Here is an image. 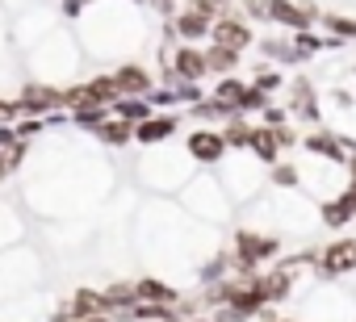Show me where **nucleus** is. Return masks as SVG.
Masks as SVG:
<instances>
[{"label": "nucleus", "instance_id": "nucleus-1", "mask_svg": "<svg viewBox=\"0 0 356 322\" xmlns=\"http://www.w3.org/2000/svg\"><path fill=\"white\" fill-rule=\"evenodd\" d=\"M323 276H343V272H356V239H335L323 247V255L314 260Z\"/></svg>", "mask_w": 356, "mask_h": 322}, {"label": "nucleus", "instance_id": "nucleus-2", "mask_svg": "<svg viewBox=\"0 0 356 322\" xmlns=\"http://www.w3.org/2000/svg\"><path fill=\"white\" fill-rule=\"evenodd\" d=\"M189 155L197 159V164H218V159L227 155L222 130H193L189 134Z\"/></svg>", "mask_w": 356, "mask_h": 322}, {"label": "nucleus", "instance_id": "nucleus-3", "mask_svg": "<svg viewBox=\"0 0 356 322\" xmlns=\"http://www.w3.org/2000/svg\"><path fill=\"white\" fill-rule=\"evenodd\" d=\"M210 38H214V46H227V51H243V46H252V30H248L239 17H222V22H214Z\"/></svg>", "mask_w": 356, "mask_h": 322}, {"label": "nucleus", "instance_id": "nucleus-4", "mask_svg": "<svg viewBox=\"0 0 356 322\" xmlns=\"http://www.w3.org/2000/svg\"><path fill=\"white\" fill-rule=\"evenodd\" d=\"M172 67H176V76L189 80V84H197V80L210 76V67H206V51H197V46H176Z\"/></svg>", "mask_w": 356, "mask_h": 322}, {"label": "nucleus", "instance_id": "nucleus-5", "mask_svg": "<svg viewBox=\"0 0 356 322\" xmlns=\"http://www.w3.org/2000/svg\"><path fill=\"white\" fill-rule=\"evenodd\" d=\"M302 146H306L310 155H323V159H331V164H348L343 138H335V134H327V130H310V134L302 138Z\"/></svg>", "mask_w": 356, "mask_h": 322}, {"label": "nucleus", "instance_id": "nucleus-6", "mask_svg": "<svg viewBox=\"0 0 356 322\" xmlns=\"http://www.w3.org/2000/svg\"><path fill=\"white\" fill-rule=\"evenodd\" d=\"M176 134V117L172 113H155V117H147L143 126H134V142H143V146H159L163 138H172Z\"/></svg>", "mask_w": 356, "mask_h": 322}, {"label": "nucleus", "instance_id": "nucleus-7", "mask_svg": "<svg viewBox=\"0 0 356 322\" xmlns=\"http://www.w3.org/2000/svg\"><path fill=\"white\" fill-rule=\"evenodd\" d=\"M260 293H264V301L268 305H281L289 293H293V272L289 268H273V272H260Z\"/></svg>", "mask_w": 356, "mask_h": 322}, {"label": "nucleus", "instance_id": "nucleus-8", "mask_svg": "<svg viewBox=\"0 0 356 322\" xmlns=\"http://www.w3.org/2000/svg\"><path fill=\"white\" fill-rule=\"evenodd\" d=\"M113 80H118V88H122V96H143V101H147V96L155 92V80H151V76H147L143 67H134V63H126V67H118V76H113Z\"/></svg>", "mask_w": 356, "mask_h": 322}, {"label": "nucleus", "instance_id": "nucleus-9", "mask_svg": "<svg viewBox=\"0 0 356 322\" xmlns=\"http://www.w3.org/2000/svg\"><path fill=\"white\" fill-rule=\"evenodd\" d=\"M67 305H72V318H76V322H88V318H97V314H109L101 289H76V293L67 297Z\"/></svg>", "mask_w": 356, "mask_h": 322}, {"label": "nucleus", "instance_id": "nucleus-10", "mask_svg": "<svg viewBox=\"0 0 356 322\" xmlns=\"http://www.w3.org/2000/svg\"><path fill=\"white\" fill-rule=\"evenodd\" d=\"M281 130H273V126H256V134H252V155L256 159H264V164H281Z\"/></svg>", "mask_w": 356, "mask_h": 322}, {"label": "nucleus", "instance_id": "nucleus-11", "mask_svg": "<svg viewBox=\"0 0 356 322\" xmlns=\"http://www.w3.org/2000/svg\"><path fill=\"white\" fill-rule=\"evenodd\" d=\"M134 297H138V301H163V305H176V301H181V293H176L172 285H163V280H155V276L134 280Z\"/></svg>", "mask_w": 356, "mask_h": 322}, {"label": "nucleus", "instance_id": "nucleus-12", "mask_svg": "<svg viewBox=\"0 0 356 322\" xmlns=\"http://www.w3.org/2000/svg\"><path fill=\"white\" fill-rule=\"evenodd\" d=\"M352 222H356V205L348 201V193H339L335 201H327V205H323V226L343 230V226H352Z\"/></svg>", "mask_w": 356, "mask_h": 322}, {"label": "nucleus", "instance_id": "nucleus-13", "mask_svg": "<svg viewBox=\"0 0 356 322\" xmlns=\"http://www.w3.org/2000/svg\"><path fill=\"white\" fill-rule=\"evenodd\" d=\"M252 134H256V126H252L243 113H235L231 121H222V138H227V146H235V151H252Z\"/></svg>", "mask_w": 356, "mask_h": 322}, {"label": "nucleus", "instance_id": "nucleus-14", "mask_svg": "<svg viewBox=\"0 0 356 322\" xmlns=\"http://www.w3.org/2000/svg\"><path fill=\"white\" fill-rule=\"evenodd\" d=\"M176 30H181V38H185V42H197V38H206L214 26H210V17H206V13L189 9L185 17H176Z\"/></svg>", "mask_w": 356, "mask_h": 322}, {"label": "nucleus", "instance_id": "nucleus-15", "mask_svg": "<svg viewBox=\"0 0 356 322\" xmlns=\"http://www.w3.org/2000/svg\"><path fill=\"white\" fill-rule=\"evenodd\" d=\"M97 138H101L105 146H126V142H134V126L122 121V117H109V121L97 130Z\"/></svg>", "mask_w": 356, "mask_h": 322}, {"label": "nucleus", "instance_id": "nucleus-16", "mask_svg": "<svg viewBox=\"0 0 356 322\" xmlns=\"http://www.w3.org/2000/svg\"><path fill=\"white\" fill-rule=\"evenodd\" d=\"M235 63H239V51H227V46H210V51H206V67L218 71L222 80L235 71Z\"/></svg>", "mask_w": 356, "mask_h": 322}, {"label": "nucleus", "instance_id": "nucleus-17", "mask_svg": "<svg viewBox=\"0 0 356 322\" xmlns=\"http://www.w3.org/2000/svg\"><path fill=\"white\" fill-rule=\"evenodd\" d=\"M298 180H302V172H298L293 164H273V185H281V189H298Z\"/></svg>", "mask_w": 356, "mask_h": 322}, {"label": "nucleus", "instance_id": "nucleus-18", "mask_svg": "<svg viewBox=\"0 0 356 322\" xmlns=\"http://www.w3.org/2000/svg\"><path fill=\"white\" fill-rule=\"evenodd\" d=\"M281 84H285V76H281V71H264V76L256 80V88H260V92H277Z\"/></svg>", "mask_w": 356, "mask_h": 322}, {"label": "nucleus", "instance_id": "nucleus-19", "mask_svg": "<svg viewBox=\"0 0 356 322\" xmlns=\"http://www.w3.org/2000/svg\"><path fill=\"white\" fill-rule=\"evenodd\" d=\"M210 318H214V322H248V318H243L239 310H231V305H218V310H210Z\"/></svg>", "mask_w": 356, "mask_h": 322}, {"label": "nucleus", "instance_id": "nucleus-20", "mask_svg": "<svg viewBox=\"0 0 356 322\" xmlns=\"http://www.w3.org/2000/svg\"><path fill=\"white\" fill-rule=\"evenodd\" d=\"M88 322H113V318H109V314H97V318H88Z\"/></svg>", "mask_w": 356, "mask_h": 322}, {"label": "nucleus", "instance_id": "nucleus-21", "mask_svg": "<svg viewBox=\"0 0 356 322\" xmlns=\"http://www.w3.org/2000/svg\"><path fill=\"white\" fill-rule=\"evenodd\" d=\"M189 322H214V318H210V314H197V318H189Z\"/></svg>", "mask_w": 356, "mask_h": 322}, {"label": "nucleus", "instance_id": "nucleus-22", "mask_svg": "<svg viewBox=\"0 0 356 322\" xmlns=\"http://www.w3.org/2000/svg\"><path fill=\"white\" fill-rule=\"evenodd\" d=\"M277 322H293V318H277Z\"/></svg>", "mask_w": 356, "mask_h": 322}]
</instances>
